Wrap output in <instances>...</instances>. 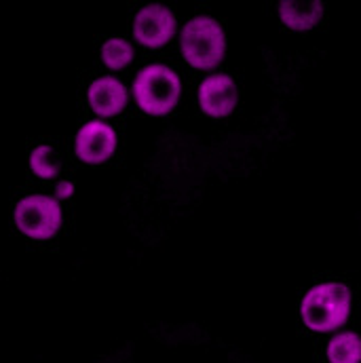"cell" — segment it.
<instances>
[{
	"instance_id": "13",
	"label": "cell",
	"mask_w": 361,
	"mask_h": 363,
	"mask_svg": "<svg viewBox=\"0 0 361 363\" xmlns=\"http://www.w3.org/2000/svg\"><path fill=\"white\" fill-rule=\"evenodd\" d=\"M77 192V186L72 180H60L55 184V190H53V196L62 203V201H70Z\"/></svg>"
},
{
	"instance_id": "2",
	"label": "cell",
	"mask_w": 361,
	"mask_h": 363,
	"mask_svg": "<svg viewBox=\"0 0 361 363\" xmlns=\"http://www.w3.org/2000/svg\"><path fill=\"white\" fill-rule=\"evenodd\" d=\"M129 93L140 112L152 118H163L178 110L184 83L176 68L163 62H150L135 72Z\"/></svg>"
},
{
	"instance_id": "7",
	"label": "cell",
	"mask_w": 361,
	"mask_h": 363,
	"mask_svg": "<svg viewBox=\"0 0 361 363\" xmlns=\"http://www.w3.org/2000/svg\"><path fill=\"white\" fill-rule=\"evenodd\" d=\"M194 95H196L199 110L213 121H222L235 114L241 99L237 81L224 72H209L207 77H203L196 83Z\"/></svg>"
},
{
	"instance_id": "9",
	"label": "cell",
	"mask_w": 361,
	"mask_h": 363,
	"mask_svg": "<svg viewBox=\"0 0 361 363\" xmlns=\"http://www.w3.org/2000/svg\"><path fill=\"white\" fill-rule=\"evenodd\" d=\"M326 6L319 0H281L277 4V17L283 28L291 32H309L323 19Z\"/></svg>"
},
{
	"instance_id": "8",
	"label": "cell",
	"mask_w": 361,
	"mask_h": 363,
	"mask_svg": "<svg viewBox=\"0 0 361 363\" xmlns=\"http://www.w3.org/2000/svg\"><path fill=\"white\" fill-rule=\"evenodd\" d=\"M129 101H131L129 87L118 77H112V74L97 77L87 87V106L95 114V118H101V121L114 118L127 110Z\"/></svg>"
},
{
	"instance_id": "10",
	"label": "cell",
	"mask_w": 361,
	"mask_h": 363,
	"mask_svg": "<svg viewBox=\"0 0 361 363\" xmlns=\"http://www.w3.org/2000/svg\"><path fill=\"white\" fill-rule=\"evenodd\" d=\"M99 60L110 72H123L135 62V45L125 36H110L101 45Z\"/></svg>"
},
{
	"instance_id": "4",
	"label": "cell",
	"mask_w": 361,
	"mask_h": 363,
	"mask_svg": "<svg viewBox=\"0 0 361 363\" xmlns=\"http://www.w3.org/2000/svg\"><path fill=\"white\" fill-rule=\"evenodd\" d=\"M64 224L62 203L53 194L32 192L21 196L13 207V226L30 241L53 239Z\"/></svg>"
},
{
	"instance_id": "6",
	"label": "cell",
	"mask_w": 361,
	"mask_h": 363,
	"mask_svg": "<svg viewBox=\"0 0 361 363\" xmlns=\"http://www.w3.org/2000/svg\"><path fill=\"white\" fill-rule=\"evenodd\" d=\"M72 148L79 163L89 167L106 165L118 150V131L108 121L91 118L77 129Z\"/></svg>"
},
{
	"instance_id": "3",
	"label": "cell",
	"mask_w": 361,
	"mask_h": 363,
	"mask_svg": "<svg viewBox=\"0 0 361 363\" xmlns=\"http://www.w3.org/2000/svg\"><path fill=\"white\" fill-rule=\"evenodd\" d=\"M182 60L196 72H213L226 57V30L211 15H194L178 30Z\"/></svg>"
},
{
	"instance_id": "5",
	"label": "cell",
	"mask_w": 361,
	"mask_h": 363,
	"mask_svg": "<svg viewBox=\"0 0 361 363\" xmlns=\"http://www.w3.org/2000/svg\"><path fill=\"white\" fill-rule=\"evenodd\" d=\"M180 23L170 4L146 2L131 19V38L148 51H161L178 36Z\"/></svg>"
},
{
	"instance_id": "1",
	"label": "cell",
	"mask_w": 361,
	"mask_h": 363,
	"mask_svg": "<svg viewBox=\"0 0 361 363\" xmlns=\"http://www.w3.org/2000/svg\"><path fill=\"white\" fill-rule=\"evenodd\" d=\"M298 313L313 334L340 332L353 313V294L345 283L319 281L304 291Z\"/></svg>"
},
{
	"instance_id": "11",
	"label": "cell",
	"mask_w": 361,
	"mask_h": 363,
	"mask_svg": "<svg viewBox=\"0 0 361 363\" xmlns=\"http://www.w3.org/2000/svg\"><path fill=\"white\" fill-rule=\"evenodd\" d=\"M328 363H360L361 362V336L353 330L334 332L326 345Z\"/></svg>"
},
{
	"instance_id": "12",
	"label": "cell",
	"mask_w": 361,
	"mask_h": 363,
	"mask_svg": "<svg viewBox=\"0 0 361 363\" xmlns=\"http://www.w3.org/2000/svg\"><path fill=\"white\" fill-rule=\"evenodd\" d=\"M28 169L34 178L43 182L55 180L60 176V159L51 144H38L28 152Z\"/></svg>"
}]
</instances>
